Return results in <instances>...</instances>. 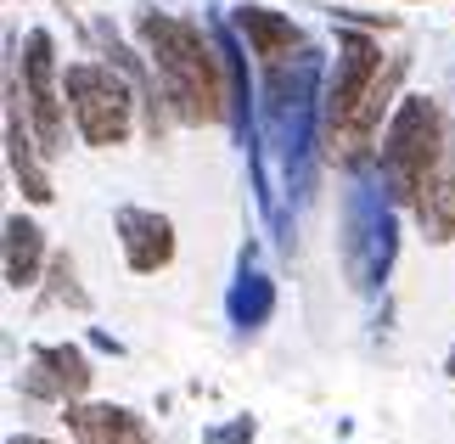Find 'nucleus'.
<instances>
[{"mask_svg": "<svg viewBox=\"0 0 455 444\" xmlns=\"http://www.w3.org/2000/svg\"><path fill=\"white\" fill-rule=\"evenodd\" d=\"M141 40L152 51V68L164 74V91L180 108V118L214 124L225 113V91H220V68H214V51H208L203 34L180 23V17H141Z\"/></svg>", "mask_w": 455, "mask_h": 444, "instance_id": "f257e3e1", "label": "nucleus"}, {"mask_svg": "<svg viewBox=\"0 0 455 444\" xmlns=\"http://www.w3.org/2000/svg\"><path fill=\"white\" fill-rule=\"evenodd\" d=\"M439 113H433V101L411 96L405 108H399L394 130H388V147H382V164H388V181L405 203L427 208L439 191H450L439 181Z\"/></svg>", "mask_w": 455, "mask_h": 444, "instance_id": "f03ea898", "label": "nucleus"}, {"mask_svg": "<svg viewBox=\"0 0 455 444\" xmlns=\"http://www.w3.org/2000/svg\"><path fill=\"white\" fill-rule=\"evenodd\" d=\"M68 101H74V118L91 147H118L130 135V91L118 85L113 68L96 62L68 68Z\"/></svg>", "mask_w": 455, "mask_h": 444, "instance_id": "7ed1b4c3", "label": "nucleus"}, {"mask_svg": "<svg viewBox=\"0 0 455 444\" xmlns=\"http://www.w3.org/2000/svg\"><path fill=\"white\" fill-rule=\"evenodd\" d=\"M377 74H382V57L371 40H343V57H338V79H331V130H355V118L365 113V101L377 91Z\"/></svg>", "mask_w": 455, "mask_h": 444, "instance_id": "20e7f679", "label": "nucleus"}, {"mask_svg": "<svg viewBox=\"0 0 455 444\" xmlns=\"http://www.w3.org/2000/svg\"><path fill=\"white\" fill-rule=\"evenodd\" d=\"M23 79H28V113L40 130L45 152L62 147V113H57V79H51V34L34 28L23 40Z\"/></svg>", "mask_w": 455, "mask_h": 444, "instance_id": "39448f33", "label": "nucleus"}, {"mask_svg": "<svg viewBox=\"0 0 455 444\" xmlns=\"http://www.w3.org/2000/svg\"><path fill=\"white\" fill-rule=\"evenodd\" d=\"M68 428L79 444H147V428L118 405H79L68 411Z\"/></svg>", "mask_w": 455, "mask_h": 444, "instance_id": "423d86ee", "label": "nucleus"}, {"mask_svg": "<svg viewBox=\"0 0 455 444\" xmlns=\"http://www.w3.org/2000/svg\"><path fill=\"white\" fill-rule=\"evenodd\" d=\"M118 230H124V254L135 270H164V264L174 259V230L169 220H157V214H130L118 220Z\"/></svg>", "mask_w": 455, "mask_h": 444, "instance_id": "0eeeda50", "label": "nucleus"}, {"mask_svg": "<svg viewBox=\"0 0 455 444\" xmlns=\"http://www.w3.org/2000/svg\"><path fill=\"white\" fill-rule=\"evenodd\" d=\"M34 366H40L34 394H84V388H91V366H84L79 349H40Z\"/></svg>", "mask_w": 455, "mask_h": 444, "instance_id": "6e6552de", "label": "nucleus"}, {"mask_svg": "<svg viewBox=\"0 0 455 444\" xmlns=\"http://www.w3.org/2000/svg\"><path fill=\"white\" fill-rule=\"evenodd\" d=\"M236 28L253 40V51L265 62H282L292 45H299V28L287 23V17H275V12H259V6H248V12H236Z\"/></svg>", "mask_w": 455, "mask_h": 444, "instance_id": "1a4fd4ad", "label": "nucleus"}, {"mask_svg": "<svg viewBox=\"0 0 455 444\" xmlns=\"http://www.w3.org/2000/svg\"><path fill=\"white\" fill-rule=\"evenodd\" d=\"M40 254H45L40 230H34L28 220H6V281H12V287H28V281H34Z\"/></svg>", "mask_w": 455, "mask_h": 444, "instance_id": "9d476101", "label": "nucleus"}, {"mask_svg": "<svg viewBox=\"0 0 455 444\" xmlns=\"http://www.w3.org/2000/svg\"><path fill=\"white\" fill-rule=\"evenodd\" d=\"M12 444H45V439H12Z\"/></svg>", "mask_w": 455, "mask_h": 444, "instance_id": "9b49d317", "label": "nucleus"}]
</instances>
